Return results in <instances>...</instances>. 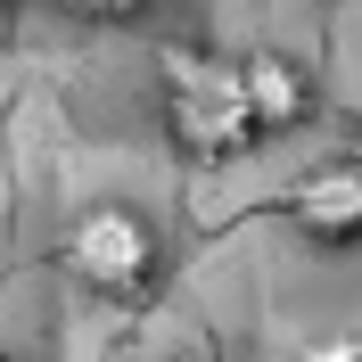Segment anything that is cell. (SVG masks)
<instances>
[{"label":"cell","instance_id":"cell-1","mask_svg":"<svg viewBox=\"0 0 362 362\" xmlns=\"http://www.w3.org/2000/svg\"><path fill=\"white\" fill-rule=\"evenodd\" d=\"M157 107L165 132H173L181 157L198 165H230L255 148L247 124V90H239V58H214V49H157Z\"/></svg>","mask_w":362,"mask_h":362},{"label":"cell","instance_id":"cell-2","mask_svg":"<svg viewBox=\"0 0 362 362\" xmlns=\"http://www.w3.org/2000/svg\"><path fill=\"white\" fill-rule=\"evenodd\" d=\"M66 272L90 296L132 305V296H148V280H157V230L140 223L132 206H83L66 223Z\"/></svg>","mask_w":362,"mask_h":362},{"label":"cell","instance_id":"cell-3","mask_svg":"<svg viewBox=\"0 0 362 362\" xmlns=\"http://www.w3.org/2000/svg\"><path fill=\"white\" fill-rule=\"evenodd\" d=\"M280 214L305 247H362V157H329L313 173H296Z\"/></svg>","mask_w":362,"mask_h":362},{"label":"cell","instance_id":"cell-4","mask_svg":"<svg viewBox=\"0 0 362 362\" xmlns=\"http://www.w3.org/2000/svg\"><path fill=\"white\" fill-rule=\"evenodd\" d=\"M239 90H247V124H255V140H280V132H296L305 115H313V74L296 66L288 49H255V58H239Z\"/></svg>","mask_w":362,"mask_h":362},{"label":"cell","instance_id":"cell-5","mask_svg":"<svg viewBox=\"0 0 362 362\" xmlns=\"http://www.w3.org/2000/svg\"><path fill=\"white\" fill-rule=\"evenodd\" d=\"M49 8H66V17H90V25H124V17H140L148 0H49Z\"/></svg>","mask_w":362,"mask_h":362},{"label":"cell","instance_id":"cell-6","mask_svg":"<svg viewBox=\"0 0 362 362\" xmlns=\"http://www.w3.org/2000/svg\"><path fill=\"white\" fill-rule=\"evenodd\" d=\"M0 17H8V0H0Z\"/></svg>","mask_w":362,"mask_h":362},{"label":"cell","instance_id":"cell-7","mask_svg":"<svg viewBox=\"0 0 362 362\" xmlns=\"http://www.w3.org/2000/svg\"><path fill=\"white\" fill-rule=\"evenodd\" d=\"M354 157H362V140H354Z\"/></svg>","mask_w":362,"mask_h":362},{"label":"cell","instance_id":"cell-8","mask_svg":"<svg viewBox=\"0 0 362 362\" xmlns=\"http://www.w3.org/2000/svg\"><path fill=\"white\" fill-rule=\"evenodd\" d=\"M0 362H8V354H0Z\"/></svg>","mask_w":362,"mask_h":362}]
</instances>
